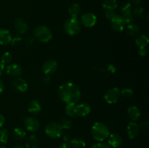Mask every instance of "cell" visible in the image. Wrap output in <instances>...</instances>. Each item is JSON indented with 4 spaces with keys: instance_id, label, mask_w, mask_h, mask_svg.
Here are the masks:
<instances>
[{
    "instance_id": "6da1fadb",
    "label": "cell",
    "mask_w": 149,
    "mask_h": 148,
    "mask_svg": "<svg viewBox=\"0 0 149 148\" xmlns=\"http://www.w3.org/2000/svg\"><path fill=\"white\" fill-rule=\"evenodd\" d=\"M58 96L65 103H77L81 97V90L72 82H66L58 89Z\"/></svg>"
},
{
    "instance_id": "7a4b0ae2",
    "label": "cell",
    "mask_w": 149,
    "mask_h": 148,
    "mask_svg": "<svg viewBox=\"0 0 149 148\" xmlns=\"http://www.w3.org/2000/svg\"><path fill=\"white\" fill-rule=\"evenodd\" d=\"M110 134L109 127L105 123L101 122H97L94 123L91 129V135L95 140L97 142H103L107 139Z\"/></svg>"
},
{
    "instance_id": "3957f363",
    "label": "cell",
    "mask_w": 149,
    "mask_h": 148,
    "mask_svg": "<svg viewBox=\"0 0 149 148\" xmlns=\"http://www.w3.org/2000/svg\"><path fill=\"white\" fill-rule=\"evenodd\" d=\"M33 37L35 40L40 42L47 43L52 38V33L50 29L46 26H39L34 29L33 32Z\"/></svg>"
},
{
    "instance_id": "277c9868",
    "label": "cell",
    "mask_w": 149,
    "mask_h": 148,
    "mask_svg": "<svg viewBox=\"0 0 149 148\" xmlns=\"http://www.w3.org/2000/svg\"><path fill=\"white\" fill-rule=\"evenodd\" d=\"M63 29L65 33L69 36H75L80 31L81 25L77 18L70 17L64 23Z\"/></svg>"
},
{
    "instance_id": "5b68a950",
    "label": "cell",
    "mask_w": 149,
    "mask_h": 148,
    "mask_svg": "<svg viewBox=\"0 0 149 148\" xmlns=\"http://www.w3.org/2000/svg\"><path fill=\"white\" fill-rule=\"evenodd\" d=\"M45 133L51 139H58L62 136L63 129L58 123L51 122L47 125L45 128Z\"/></svg>"
},
{
    "instance_id": "8992f818",
    "label": "cell",
    "mask_w": 149,
    "mask_h": 148,
    "mask_svg": "<svg viewBox=\"0 0 149 148\" xmlns=\"http://www.w3.org/2000/svg\"><path fill=\"white\" fill-rule=\"evenodd\" d=\"M120 97V90L117 87H112L106 91L104 96H103V98L108 104H112L117 102Z\"/></svg>"
},
{
    "instance_id": "52a82bcc",
    "label": "cell",
    "mask_w": 149,
    "mask_h": 148,
    "mask_svg": "<svg viewBox=\"0 0 149 148\" xmlns=\"http://www.w3.org/2000/svg\"><path fill=\"white\" fill-rule=\"evenodd\" d=\"M121 16L126 24H130L133 22L134 16L132 15V7L131 3H126L122 6L121 9Z\"/></svg>"
},
{
    "instance_id": "ba28073f",
    "label": "cell",
    "mask_w": 149,
    "mask_h": 148,
    "mask_svg": "<svg viewBox=\"0 0 149 148\" xmlns=\"http://www.w3.org/2000/svg\"><path fill=\"white\" fill-rule=\"evenodd\" d=\"M24 125L26 129L31 132L37 131L40 128V123L38 119L32 116H28L25 118Z\"/></svg>"
},
{
    "instance_id": "9c48e42d",
    "label": "cell",
    "mask_w": 149,
    "mask_h": 148,
    "mask_svg": "<svg viewBox=\"0 0 149 148\" xmlns=\"http://www.w3.org/2000/svg\"><path fill=\"white\" fill-rule=\"evenodd\" d=\"M97 18L93 12H86L82 15L81 17V23L87 28H92L97 23Z\"/></svg>"
},
{
    "instance_id": "30bf717a",
    "label": "cell",
    "mask_w": 149,
    "mask_h": 148,
    "mask_svg": "<svg viewBox=\"0 0 149 148\" xmlns=\"http://www.w3.org/2000/svg\"><path fill=\"white\" fill-rule=\"evenodd\" d=\"M58 62L54 59L46 61L42 65V72L46 75H51L55 73L58 70Z\"/></svg>"
},
{
    "instance_id": "8fae6325",
    "label": "cell",
    "mask_w": 149,
    "mask_h": 148,
    "mask_svg": "<svg viewBox=\"0 0 149 148\" xmlns=\"http://www.w3.org/2000/svg\"><path fill=\"white\" fill-rule=\"evenodd\" d=\"M126 23L122 17L119 15L116 14V15L111 20V28L116 32H122L125 29Z\"/></svg>"
},
{
    "instance_id": "7c38bea8",
    "label": "cell",
    "mask_w": 149,
    "mask_h": 148,
    "mask_svg": "<svg viewBox=\"0 0 149 148\" xmlns=\"http://www.w3.org/2000/svg\"><path fill=\"white\" fill-rule=\"evenodd\" d=\"M140 125L135 121H131L127 126V133L130 139H133L136 137L140 132Z\"/></svg>"
},
{
    "instance_id": "4fadbf2b",
    "label": "cell",
    "mask_w": 149,
    "mask_h": 148,
    "mask_svg": "<svg viewBox=\"0 0 149 148\" xmlns=\"http://www.w3.org/2000/svg\"><path fill=\"white\" fill-rule=\"evenodd\" d=\"M15 30L17 33L20 34H24L29 29V25L26 22L24 19L21 17H17L14 21Z\"/></svg>"
},
{
    "instance_id": "5bb4252c",
    "label": "cell",
    "mask_w": 149,
    "mask_h": 148,
    "mask_svg": "<svg viewBox=\"0 0 149 148\" xmlns=\"http://www.w3.org/2000/svg\"><path fill=\"white\" fill-rule=\"evenodd\" d=\"M6 72L9 75L13 77H20L23 73L21 66L17 64H9L6 68Z\"/></svg>"
},
{
    "instance_id": "9a60e30c",
    "label": "cell",
    "mask_w": 149,
    "mask_h": 148,
    "mask_svg": "<svg viewBox=\"0 0 149 148\" xmlns=\"http://www.w3.org/2000/svg\"><path fill=\"white\" fill-rule=\"evenodd\" d=\"M108 145L113 148H117L122 144V138L119 134L116 133H111L107 138Z\"/></svg>"
},
{
    "instance_id": "2e32d148",
    "label": "cell",
    "mask_w": 149,
    "mask_h": 148,
    "mask_svg": "<svg viewBox=\"0 0 149 148\" xmlns=\"http://www.w3.org/2000/svg\"><path fill=\"white\" fill-rule=\"evenodd\" d=\"M91 112V107L90 104L85 102L77 104L76 107V114L78 117H84Z\"/></svg>"
},
{
    "instance_id": "e0dca14e",
    "label": "cell",
    "mask_w": 149,
    "mask_h": 148,
    "mask_svg": "<svg viewBox=\"0 0 149 148\" xmlns=\"http://www.w3.org/2000/svg\"><path fill=\"white\" fill-rule=\"evenodd\" d=\"M13 86L17 91L24 93L28 90V84L26 80L20 77H17L13 81Z\"/></svg>"
},
{
    "instance_id": "ac0fdd59",
    "label": "cell",
    "mask_w": 149,
    "mask_h": 148,
    "mask_svg": "<svg viewBox=\"0 0 149 148\" xmlns=\"http://www.w3.org/2000/svg\"><path fill=\"white\" fill-rule=\"evenodd\" d=\"M12 35L7 29L0 28V44L7 45L11 43Z\"/></svg>"
},
{
    "instance_id": "d6986e66",
    "label": "cell",
    "mask_w": 149,
    "mask_h": 148,
    "mask_svg": "<svg viewBox=\"0 0 149 148\" xmlns=\"http://www.w3.org/2000/svg\"><path fill=\"white\" fill-rule=\"evenodd\" d=\"M41 110H42V106H41L39 102L36 100H31L30 102L29 103V105H28L29 113L33 115H37L40 113Z\"/></svg>"
},
{
    "instance_id": "ffe728a7",
    "label": "cell",
    "mask_w": 149,
    "mask_h": 148,
    "mask_svg": "<svg viewBox=\"0 0 149 148\" xmlns=\"http://www.w3.org/2000/svg\"><path fill=\"white\" fill-rule=\"evenodd\" d=\"M127 114L130 118L133 120V121H136V120H139L141 115V113L140 111L139 108L135 105H132L128 107Z\"/></svg>"
},
{
    "instance_id": "44dd1931",
    "label": "cell",
    "mask_w": 149,
    "mask_h": 148,
    "mask_svg": "<svg viewBox=\"0 0 149 148\" xmlns=\"http://www.w3.org/2000/svg\"><path fill=\"white\" fill-rule=\"evenodd\" d=\"M80 12H81V7L77 3H74V4H71V7L68 9V14L71 16V18L77 19Z\"/></svg>"
},
{
    "instance_id": "7402d4cb",
    "label": "cell",
    "mask_w": 149,
    "mask_h": 148,
    "mask_svg": "<svg viewBox=\"0 0 149 148\" xmlns=\"http://www.w3.org/2000/svg\"><path fill=\"white\" fill-rule=\"evenodd\" d=\"M26 136V132L23 128L17 127L13 130V137L15 140L20 141L24 139Z\"/></svg>"
},
{
    "instance_id": "603a6c76",
    "label": "cell",
    "mask_w": 149,
    "mask_h": 148,
    "mask_svg": "<svg viewBox=\"0 0 149 148\" xmlns=\"http://www.w3.org/2000/svg\"><path fill=\"white\" fill-rule=\"evenodd\" d=\"M104 10H114L118 7L117 0H104L102 4Z\"/></svg>"
},
{
    "instance_id": "cb8c5ba5",
    "label": "cell",
    "mask_w": 149,
    "mask_h": 148,
    "mask_svg": "<svg viewBox=\"0 0 149 148\" xmlns=\"http://www.w3.org/2000/svg\"><path fill=\"white\" fill-rule=\"evenodd\" d=\"M76 107H77V103H68V104H66L65 107V114L71 118L77 117Z\"/></svg>"
},
{
    "instance_id": "d4e9b609",
    "label": "cell",
    "mask_w": 149,
    "mask_h": 148,
    "mask_svg": "<svg viewBox=\"0 0 149 148\" xmlns=\"http://www.w3.org/2000/svg\"><path fill=\"white\" fill-rule=\"evenodd\" d=\"M126 31L129 36H135L138 35V33H140V28L138 25L135 23H130L127 27Z\"/></svg>"
},
{
    "instance_id": "484cf974",
    "label": "cell",
    "mask_w": 149,
    "mask_h": 148,
    "mask_svg": "<svg viewBox=\"0 0 149 148\" xmlns=\"http://www.w3.org/2000/svg\"><path fill=\"white\" fill-rule=\"evenodd\" d=\"M71 145L73 148H84L86 146V142L81 138H74L70 140Z\"/></svg>"
},
{
    "instance_id": "4316f807",
    "label": "cell",
    "mask_w": 149,
    "mask_h": 148,
    "mask_svg": "<svg viewBox=\"0 0 149 148\" xmlns=\"http://www.w3.org/2000/svg\"><path fill=\"white\" fill-rule=\"evenodd\" d=\"M149 43V39L147 35H141L135 39V44L139 47L146 46Z\"/></svg>"
},
{
    "instance_id": "83f0119b",
    "label": "cell",
    "mask_w": 149,
    "mask_h": 148,
    "mask_svg": "<svg viewBox=\"0 0 149 148\" xmlns=\"http://www.w3.org/2000/svg\"><path fill=\"white\" fill-rule=\"evenodd\" d=\"M13 59V55H12V54L10 52H4L1 57V62L4 65H9V64H10L12 62Z\"/></svg>"
},
{
    "instance_id": "f1b7e54d",
    "label": "cell",
    "mask_w": 149,
    "mask_h": 148,
    "mask_svg": "<svg viewBox=\"0 0 149 148\" xmlns=\"http://www.w3.org/2000/svg\"><path fill=\"white\" fill-rule=\"evenodd\" d=\"M38 144H39V139H38L37 136L35 134L31 135V136L29 137V141L26 143V147H37Z\"/></svg>"
},
{
    "instance_id": "f546056e",
    "label": "cell",
    "mask_w": 149,
    "mask_h": 148,
    "mask_svg": "<svg viewBox=\"0 0 149 148\" xmlns=\"http://www.w3.org/2000/svg\"><path fill=\"white\" fill-rule=\"evenodd\" d=\"M8 136L9 134L7 129H0V144L5 145L8 140Z\"/></svg>"
},
{
    "instance_id": "4dcf8cb0",
    "label": "cell",
    "mask_w": 149,
    "mask_h": 148,
    "mask_svg": "<svg viewBox=\"0 0 149 148\" xmlns=\"http://www.w3.org/2000/svg\"><path fill=\"white\" fill-rule=\"evenodd\" d=\"M58 123H59L62 129H69L71 127V124H72L71 120L68 118L62 119Z\"/></svg>"
},
{
    "instance_id": "1f68e13d",
    "label": "cell",
    "mask_w": 149,
    "mask_h": 148,
    "mask_svg": "<svg viewBox=\"0 0 149 148\" xmlns=\"http://www.w3.org/2000/svg\"><path fill=\"white\" fill-rule=\"evenodd\" d=\"M132 15H133L134 17H138V18H141L143 17L145 15V10L143 7H137L135 10L132 11Z\"/></svg>"
},
{
    "instance_id": "d6a6232c",
    "label": "cell",
    "mask_w": 149,
    "mask_h": 148,
    "mask_svg": "<svg viewBox=\"0 0 149 148\" xmlns=\"http://www.w3.org/2000/svg\"><path fill=\"white\" fill-rule=\"evenodd\" d=\"M121 96L124 97H130L133 95V90L130 88H125L120 91Z\"/></svg>"
},
{
    "instance_id": "836d02e7",
    "label": "cell",
    "mask_w": 149,
    "mask_h": 148,
    "mask_svg": "<svg viewBox=\"0 0 149 148\" xmlns=\"http://www.w3.org/2000/svg\"><path fill=\"white\" fill-rule=\"evenodd\" d=\"M104 12L106 17L110 21L116 15V13L114 10H104Z\"/></svg>"
},
{
    "instance_id": "e575fe53",
    "label": "cell",
    "mask_w": 149,
    "mask_h": 148,
    "mask_svg": "<svg viewBox=\"0 0 149 148\" xmlns=\"http://www.w3.org/2000/svg\"><path fill=\"white\" fill-rule=\"evenodd\" d=\"M91 148H111V147L109 146L108 144L103 143V142H99V143L95 144Z\"/></svg>"
},
{
    "instance_id": "d590c367",
    "label": "cell",
    "mask_w": 149,
    "mask_h": 148,
    "mask_svg": "<svg viewBox=\"0 0 149 148\" xmlns=\"http://www.w3.org/2000/svg\"><path fill=\"white\" fill-rule=\"evenodd\" d=\"M138 54H139L141 57L146 56L147 54H148V49H147L146 46H141V47H139Z\"/></svg>"
},
{
    "instance_id": "8d00e7d4",
    "label": "cell",
    "mask_w": 149,
    "mask_h": 148,
    "mask_svg": "<svg viewBox=\"0 0 149 148\" xmlns=\"http://www.w3.org/2000/svg\"><path fill=\"white\" fill-rule=\"evenodd\" d=\"M22 38L20 37V36H15V38H12L11 44L13 45H16L19 43V42L21 41Z\"/></svg>"
},
{
    "instance_id": "74e56055",
    "label": "cell",
    "mask_w": 149,
    "mask_h": 148,
    "mask_svg": "<svg viewBox=\"0 0 149 148\" xmlns=\"http://www.w3.org/2000/svg\"><path fill=\"white\" fill-rule=\"evenodd\" d=\"M50 75H45L43 76V78H42V81L43 82V84H49L50 83Z\"/></svg>"
},
{
    "instance_id": "f35d334b",
    "label": "cell",
    "mask_w": 149,
    "mask_h": 148,
    "mask_svg": "<svg viewBox=\"0 0 149 148\" xmlns=\"http://www.w3.org/2000/svg\"><path fill=\"white\" fill-rule=\"evenodd\" d=\"M35 39L33 37H31V36H29V37L26 38V44L28 45H31L33 43V41H34Z\"/></svg>"
},
{
    "instance_id": "ab89813d",
    "label": "cell",
    "mask_w": 149,
    "mask_h": 148,
    "mask_svg": "<svg viewBox=\"0 0 149 148\" xmlns=\"http://www.w3.org/2000/svg\"><path fill=\"white\" fill-rule=\"evenodd\" d=\"M4 123H5V118L4 117L3 115H1L0 113V129L2 128V126H4Z\"/></svg>"
},
{
    "instance_id": "60d3db41",
    "label": "cell",
    "mask_w": 149,
    "mask_h": 148,
    "mask_svg": "<svg viewBox=\"0 0 149 148\" xmlns=\"http://www.w3.org/2000/svg\"><path fill=\"white\" fill-rule=\"evenodd\" d=\"M108 71L111 73H115V71H116V67L113 65H109L108 66Z\"/></svg>"
},
{
    "instance_id": "b9f144b4",
    "label": "cell",
    "mask_w": 149,
    "mask_h": 148,
    "mask_svg": "<svg viewBox=\"0 0 149 148\" xmlns=\"http://www.w3.org/2000/svg\"><path fill=\"white\" fill-rule=\"evenodd\" d=\"M4 83L2 82V81L0 80V94H1V93L4 91Z\"/></svg>"
},
{
    "instance_id": "7bdbcfd3",
    "label": "cell",
    "mask_w": 149,
    "mask_h": 148,
    "mask_svg": "<svg viewBox=\"0 0 149 148\" xmlns=\"http://www.w3.org/2000/svg\"><path fill=\"white\" fill-rule=\"evenodd\" d=\"M58 148H72L69 145H68L67 143H63L62 145H60V147Z\"/></svg>"
},
{
    "instance_id": "ee69618b",
    "label": "cell",
    "mask_w": 149,
    "mask_h": 148,
    "mask_svg": "<svg viewBox=\"0 0 149 148\" xmlns=\"http://www.w3.org/2000/svg\"><path fill=\"white\" fill-rule=\"evenodd\" d=\"M148 126V121H144L140 125V127H143V128H147Z\"/></svg>"
},
{
    "instance_id": "f6af8a7d",
    "label": "cell",
    "mask_w": 149,
    "mask_h": 148,
    "mask_svg": "<svg viewBox=\"0 0 149 148\" xmlns=\"http://www.w3.org/2000/svg\"><path fill=\"white\" fill-rule=\"evenodd\" d=\"M4 65L0 62V76H1V74L3 73V72H4Z\"/></svg>"
},
{
    "instance_id": "bcb514c9",
    "label": "cell",
    "mask_w": 149,
    "mask_h": 148,
    "mask_svg": "<svg viewBox=\"0 0 149 148\" xmlns=\"http://www.w3.org/2000/svg\"><path fill=\"white\" fill-rule=\"evenodd\" d=\"M141 0H132V3L134 5H139L141 4Z\"/></svg>"
},
{
    "instance_id": "7dc6e473",
    "label": "cell",
    "mask_w": 149,
    "mask_h": 148,
    "mask_svg": "<svg viewBox=\"0 0 149 148\" xmlns=\"http://www.w3.org/2000/svg\"><path fill=\"white\" fill-rule=\"evenodd\" d=\"M70 136L69 135H65V136H63V140L65 141V142H68V141L71 140V139H70Z\"/></svg>"
},
{
    "instance_id": "c3c4849f",
    "label": "cell",
    "mask_w": 149,
    "mask_h": 148,
    "mask_svg": "<svg viewBox=\"0 0 149 148\" xmlns=\"http://www.w3.org/2000/svg\"><path fill=\"white\" fill-rule=\"evenodd\" d=\"M13 148H25V147H23V146H20V145H17V146L14 147Z\"/></svg>"
},
{
    "instance_id": "681fc988",
    "label": "cell",
    "mask_w": 149,
    "mask_h": 148,
    "mask_svg": "<svg viewBox=\"0 0 149 148\" xmlns=\"http://www.w3.org/2000/svg\"><path fill=\"white\" fill-rule=\"evenodd\" d=\"M31 148H39V147H31Z\"/></svg>"
},
{
    "instance_id": "f907efd6",
    "label": "cell",
    "mask_w": 149,
    "mask_h": 148,
    "mask_svg": "<svg viewBox=\"0 0 149 148\" xmlns=\"http://www.w3.org/2000/svg\"><path fill=\"white\" fill-rule=\"evenodd\" d=\"M0 148H6V147H1Z\"/></svg>"
}]
</instances>
